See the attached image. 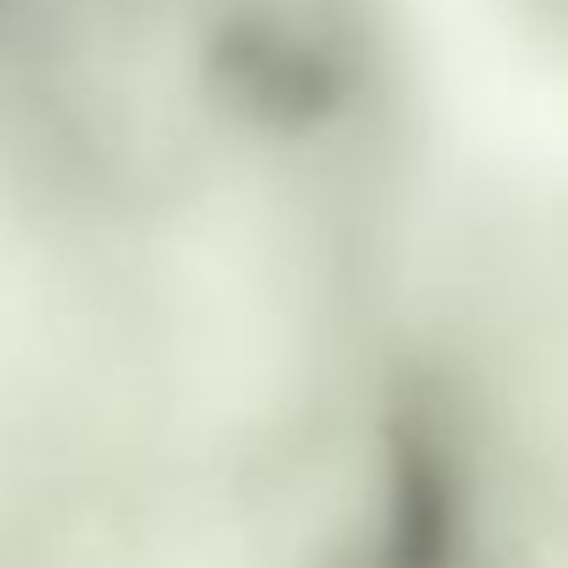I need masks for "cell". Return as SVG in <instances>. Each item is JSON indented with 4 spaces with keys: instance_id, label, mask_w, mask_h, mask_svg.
<instances>
[{
    "instance_id": "cell-2",
    "label": "cell",
    "mask_w": 568,
    "mask_h": 568,
    "mask_svg": "<svg viewBox=\"0 0 568 568\" xmlns=\"http://www.w3.org/2000/svg\"><path fill=\"white\" fill-rule=\"evenodd\" d=\"M414 568H568V166L430 172Z\"/></svg>"
},
{
    "instance_id": "cell-3",
    "label": "cell",
    "mask_w": 568,
    "mask_h": 568,
    "mask_svg": "<svg viewBox=\"0 0 568 568\" xmlns=\"http://www.w3.org/2000/svg\"><path fill=\"white\" fill-rule=\"evenodd\" d=\"M536 6H541V11H547L558 28H568V0H536Z\"/></svg>"
},
{
    "instance_id": "cell-1",
    "label": "cell",
    "mask_w": 568,
    "mask_h": 568,
    "mask_svg": "<svg viewBox=\"0 0 568 568\" xmlns=\"http://www.w3.org/2000/svg\"><path fill=\"white\" fill-rule=\"evenodd\" d=\"M386 0H0V568H397L425 133Z\"/></svg>"
}]
</instances>
